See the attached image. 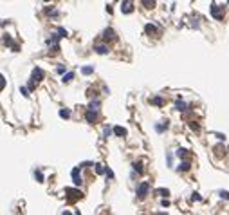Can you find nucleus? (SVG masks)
<instances>
[{
    "label": "nucleus",
    "instance_id": "f257e3e1",
    "mask_svg": "<svg viewBox=\"0 0 229 215\" xmlns=\"http://www.w3.org/2000/svg\"><path fill=\"white\" fill-rule=\"evenodd\" d=\"M148 190H150V184H148V183H141L135 194H137V197H139V199H144V197H146V194H148Z\"/></svg>",
    "mask_w": 229,
    "mask_h": 215
},
{
    "label": "nucleus",
    "instance_id": "f03ea898",
    "mask_svg": "<svg viewBox=\"0 0 229 215\" xmlns=\"http://www.w3.org/2000/svg\"><path fill=\"white\" fill-rule=\"evenodd\" d=\"M43 76H45V74H43V71H42L40 67H36V69L33 71V76H31V80H33V81H31V85H29V87H33V85H35V81H42V80H43Z\"/></svg>",
    "mask_w": 229,
    "mask_h": 215
},
{
    "label": "nucleus",
    "instance_id": "7ed1b4c3",
    "mask_svg": "<svg viewBox=\"0 0 229 215\" xmlns=\"http://www.w3.org/2000/svg\"><path fill=\"white\" fill-rule=\"evenodd\" d=\"M121 11H123L125 15H130V13L134 11V4H132V0H123V4H121Z\"/></svg>",
    "mask_w": 229,
    "mask_h": 215
},
{
    "label": "nucleus",
    "instance_id": "20e7f679",
    "mask_svg": "<svg viewBox=\"0 0 229 215\" xmlns=\"http://www.w3.org/2000/svg\"><path fill=\"white\" fill-rule=\"evenodd\" d=\"M72 183H74V186H79L83 181H81V174H79V166H76L74 170H72Z\"/></svg>",
    "mask_w": 229,
    "mask_h": 215
},
{
    "label": "nucleus",
    "instance_id": "39448f33",
    "mask_svg": "<svg viewBox=\"0 0 229 215\" xmlns=\"http://www.w3.org/2000/svg\"><path fill=\"white\" fill-rule=\"evenodd\" d=\"M65 194L71 197V199H81V197H83V194H81L79 190H76V188H67Z\"/></svg>",
    "mask_w": 229,
    "mask_h": 215
},
{
    "label": "nucleus",
    "instance_id": "423d86ee",
    "mask_svg": "<svg viewBox=\"0 0 229 215\" xmlns=\"http://www.w3.org/2000/svg\"><path fill=\"white\" fill-rule=\"evenodd\" d=\"M211 15H213V18H216V20L222 18V13H220V9H218L216 4H211Z\"/></svg>",
    "mask_w": 229,
    "mask_h": 215
},
{
    "label": "nucleus",
    "instance_id": "0eeeda50",
    "mask_svg": "<svg viewBox=\"0 0 229 215\" xmlns=\"http://www.w3.org/2000/svg\"><path fill=\"white\" fill-rule=\"evenodd\" d=\"M94 51L97 54H107V53H108V45H105V43H103V45H96Z\"/></svg>",
    "mask_w": 229,
    "mask_h": 215
},
{
    "label": "nucleus",
    "instance_id": "6e6552de",
    "mask_svg": "<svg viewBox=\"0 0 229 215\" xmlns=\"http://www.w3.org/2000/svg\"><path fill=\"white\" fill-rule=\"evenodd\" d=\"M103 38H105V40H115V33L112 31V29H105Z\"/></svg>",
    "mask_w": 229,
    "mask_h": 215
},
{
    "label": "nucleus",
    "instance_id": "1a4fd4ad",
    "mask_svg": "<svg viewBox=\"0 0 229 215\" xmlns=\"http://www.w3.org/2000/svg\"><path fill=\"white\" fill-rule=\"evenodd\" d=\"M85 119H87L89 123H94V121H96V110H92V109H90V110L85 114Z\"/></svg>",
    "mask_w": 229,
    "mask_h": 215
},
{
    "label": "nucleus",
    "instance_id": "9d476101",
    "mask_svg": "<svg viewBox=\"0 0 229 215\" xmlns=\"http://www.w3.org/2000/svg\"><path fill=\"white\" fill-rule=\"evenodd\" d=\"M190 168H191V165L188 163V161H182V163L179 165V170H180V172H188Z\"/></svg>",
    "mask_w": 229,
    "mask_h": 215
},
{
    "label": "nucleus",
    "instance_id": "9b49d317",
    "mask_svg": "<svg viewBox=\"0 0 229 215\" xmlns=\"http://www.w3.org/2000/svg\"><path fill=\"white\" fill-rule=\"evenodd\" d=\"M81 72H83L85 76H89V74H92V72H94V67H92V65H87V67H83V69H81Z\"/></svg>",
    "mask_w": 229,
    "mask_h": 215
},
{
    "label": "nucleus",
    "instance_id": "f8f14e48",
    "mask_svg": "<svg viewBox=\"0 0 229 215\" xmlns=\"http://www.w3.org/2000/svg\"><path fill=\"white\" fill-rule=\"evenodd\" d=\"M72 78H74V72H67V74H63L61 81H63V83H69V81H72Z\"/></svg>",
    "mask_w": 229,
    "mask_h": 215
},
{
    "label": "nucleus",
    "instance_id": "ddd939ff",
    "mask_svg": "<svg viewBox=\"0 0 229 215\" xmlns=\"http://www.w3.org/2000/svg\"><path fill=\"white\" fill-rule=\"evenodd\" d=\"M114 134H115V136H126V130H125L123 127H115V128H114Z\"/></svg>",
    "mask_w": 229,
    "mask_h": 215
},
{
    "label": "nucleus",
    "instance_id": "4468645a",
    "mask_svg": "<svg viewBox=\"0 0 229 215\" xmlns=\"http://www.w3.org/2000/svg\"><path fill=\"white\" fill-rule=\"evenodd\" d=\"M69 116H71V110H69V109H61V110H60V117H65V119H67Z\"/></svg>",
    "mask_w": 229,
    "mask_h": 215
},
{
    "label": "nucleus",
    "instance_id": "2eb2a0df",
    "mask_svg": "<svg viewBox=\"0 0 229 215\" xmlns=\"http://www.w3.org/2000/svg\"><path fill=\"white\" fill-rule=\"evenodd\" d=\"M4 42H5V43H7V45H11V47H13V49H16V45H15V43H13V40L9 38V35H5V36H4Z\"/></svg>",
    "mask_w": 229,
    "mask_h": 215
},
{
    "label": "nucleus",
    "instance_id": "dca6fc26",
    "mask_svg": "<svg viewBox=\"0 0 229 215\" xmlns=\"http://www.w3.org/2000/svg\"><path fill=\"white\" fill-rule=\"evenodd\" d=\"M141 2H143V6H144V7H148V9L153 7V4H155V0H141Z\"/></svg>",
    "mask_w": 229,
    "mask_h": 215
},
{
    "label": "nucleus",
    "instance_id": "f3484780",
    "mask_svg": "<svg viewBox=\"0 0 229 215\" xmlns=\"http://www.w3.org/2000/svg\"><path fill=\"white\" fill-rule=\"evenodd\" d=\"M177 109H179V110H188V105L182 103V101H177Z\"/></svg>",
    "mask_w": 229,
    "mask_h": 215
},
{
    "label": "nucleus",
    "instance_id": "a211bd4d",
    "mask_svg": "<svg viewBox=\"0 0 229 215\" xmlns=\"http://www.w3.org/2000/svg\"><path fill=\"white\" fill-rule=\"evenodd\" d=\"M186 154H188V150H186V148H179V150H177V156H179V157H184Z\"/></svg>",
    "mask_w": 229,
    "mask_h": 215
},
{
    "label": "nucleus",
    "instance_id": "6ab92c4d",
    "mask_svg": "<svg viewBox=\"0 0 229 215\" xmlns=\"http://www.w3.org/2000/svg\"><path fill=\"white\" fill-rule=\"evenodd\" d=\"M132 166H134V170L137 172V174H141V172H143V168H141V163H134Z\"/></svg>",
    "mask_w": 229,
    "mask_h": 215
},
{
    "label": "nucleus",
    "instance_id": "aec40b11",
    "mask_svg": "<svg viewBox=\"0 0 229 215\" xmlns=\"http://www.w3.org/2000/svg\"><path fill=\"white\" fill-rule=\"evenodd\" d=\"M97 107H99V99H96V101H92L89 109H92V110H97Z\"/></svg>",
    "mask_w": 229,
    "mask_h": 215
},
{
    "label": "nucleus",
    "instance_id": "412c9836",
    "mask_svg": "<svg viewBox=\"0 0 229 215\" xmlns=\"http://www.w3.org/2000/svg\"><path fill=\"white\" fill-rule=\"evenodd\" d=\"M20 92H22L25 98H29V89H27V87H20Z\"/></svg>",
    "mask_w": 229,
    "mask_h": 215
},
{
    "label": "nucleus",
    "instance_id": "4be33fe9",
    "mask_svg": "<svg viewBox=\"0 0 229 215\" xmlns=\"http://www.w3.org/2000/svg\"><path fill=\"white\" fill-rule=\"evenodd\" d=\"M105 170H107V168H103V165H99V163L96 165V172H97V174H103Z\"/></svg>",
    "mask_w": 229,
    "mask_h": 215
},
{
    "label": "nucleus",
    "instance_id": "5701e85b",
    "mask_svg": "<svg viewBox=\"0 0 229 215\" xmlns=\"http://www.w3.org/2000/svg\"><path fill=\"white\" fill-rule=\"evenodd\" d=\"M157 29H155V25H152V24H148L146 25V33H155Z\"/></svg>",
    "mask_w": 229,
    "mask_h": 215
},
{
    "label": "nucleus",
    "instance_id": "b1692460",
    "mask_svg": "<svg viewBox=\"0 0 229 215\" xmlns=\"http://www.w3.org/2000/svg\"><path fill=\"white\" fill-rule=\"evenodd\" d=\"M35 177L38 179V183H43V174L42 172H35Z\"/></svg>",
    "mask_w": 229,
    "mask_h": 215
},
{
    "label": "nucleus",
    "instance_id": "393cba45",
    "mask_svg": "<svg viewBox=\"0 0 229 215\" xmlns=\"http://www.w3.org/2000/svg\"><path fill=\"white\" fill-rule=\"evenodd\" d=\"M155 128H157V132H162L164 128H168V123H166V125H157Z\"/></svg>",
    "mask_w": 229,
    "mask_h": 215
},
{
    "label": "nucleus",
    "instance_id": "a878e982",
    "mask_svg": "<svg viewBox=\"0 0 229 215\" xmlns=\"http://www.w3.org/2000/svg\"><path fill=\"white\" fill-rule=\"evenodd\" d=\"M58 35H60V36H61V38H63V36H67V31H65V29H61V27H60V29H58Z\"/></svg>",
    "mask_w": 229,
    "mask_h": 215
},
{
    "label": "nucleus",
    "instance_id": "bb28decb",
    "mask_svg": "<svg viewBox=\"0 0 229 215\" xmlns=\"http://www.w3.org/2000/svg\"><path fill=\"white\" fill-rule=\"evenodd\" d=\"M152 103H153V105H162V99H161V98H153Z\"/></svg>",
    "mask_w": 229,
    "mask_h": 215
},
{
    "label": "nucleus",
    "instance_id": "cd10ccee",
    "mask_svg": "<svg viewBox=\"0 0 229 215\" xmlns=\"http://www.w3.org/2000/svg\"><path fill=\"white\" fill-rule=\"evenodd\" d=\"M105 174H107V177H110V179H112V177H114V172H112V170H110V168H107V170H105Z\"/></svg>",
    "mask_w": 229,
    "mask_h": 215
},
{
    "label": "nucleus",
    "instance_id": "c85d7f7f",
    "mask_svg": "<svg viewBox=\"0 0 229 215\" xmlns=\"http://www.w3.org/2000/svg\"><path fill=\"white\" fill-rule=\"evenodd\" d=\"M157 194H162V195H168L170 192H168V190H164V188H159V190H157Z\"/></svg>",
    "mask_w": 229,
    "mask_h": 215
},
{
    "label": "nucleus",
    "instance_id": "c756f323",
    "mask_svg": "<svg viewBox=\"0 0 229 215\" xmlns=\"http://www.w3.org/2000/svg\"><path fill=\"white\" fill-rule=\"evenodd\" d=\"M161 204H162L164 208H168V206H170V201H168V199H162V201H161Z\"/></svg>",
    "mask_w": 229,
    "mask_h": 215
},
{
    "label": "nucleus",
    "instance_id": "7c9ffc66",
    "mask_svg": "<svg viewBox=\"0 0 229 215\" xmlns=\"http://www.w3.org/2000/svg\"><path fill=\"white\" fill-rule=\"evenodd\" d=\"M220 197H222V199H226V201H229V194H227V192H220Z\"/></svg>",
    "mask_w": 229,
    "mask_h": 215
},
{
    "label": "nucleus",
    "instance_id": "2f4dec72",
    "mask_svg": "<svg viewBox=\"0 0 229 215\" xmlns=\"http://www.w3.org/2000/svg\"><path fill=\"white\" fill-rule=\"evenodd\" d=\"M56 71L60 72V74H63V72H65V67H63V65H60V67H58Z\"/></svg>",
    "mask_w": 229,
    "mask_h": 215
},
{
    "label": "nucleus",
    "instance_id": "473e14b6",
    "mask_svg": "<svg viewBox=\"0 0 229 215\" xmlns=\"http://www.w3.org/2000/svg\"><path fill=\"white\" fill-rule=\"evenodd\" d=\"M110 134H112V130H110V128H108V127H105V136L108 137V136H110Z\"/></svg>",
    "mask_w": 229,
    "mask_h": 215
},
{
    "label": "nucleus",
    "instance_id": "72a5a7b5",
    "mask_svg": "<svg viewBox=\"0 0 229 215\" xmlns=\"http://www.w3.org/2000/svg\"><path fill=\"white\" fill-rule=\"evenodd\" d=\"M190 127L193 128V130H198V125H195V121H193V123H190Z\"/></svg>",
    "mask_w": 229,
    "mask_h": 215
},
{
    "label": "nucleus",
    "instance_id": "f704fd0d",
    "mask_svg": "<svg viewBox=\"0 0 229 215\" xmlns=\"http://www.w3.org/2000/svg\"><path fill=\"white\" fill-rule=\"evenodd\" d=\"M193 199H195V201H200V199H202V197L198 195V194H193Z\"/></svg>",
    "mask_w": 229,
    "mask_h": 215
}]
</instances>
